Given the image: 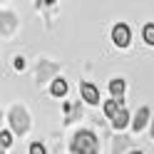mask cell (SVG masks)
<instances>
[{"label":"cell","instance_id":"6da1fadb","mask_svg":"<svg viewBox=\"0 0 154 154\" xmlns=\"http://www.w3.org/2000/svg\"><path fill=\"white\" fill-rule=\"evenodd\" d=\"M72 154H100V139L92 129H80L70 144Z\"/></svg>","mask_w":154,"mask_h":154},{"label":"cell","instance_id":"7a4b0ae2","mask_svg":"<svg viewBox=\"0 0 154 154\" xmlns=\"http://www.w3.org/2000/svg\"><path fill=\"white\" fill-rule=\"evenodd\" d=\"M8 122H10V127H13L15 134H25L27 129H30V114H27V109L23 107V104H13L10 107Z\"/></svg>","mask_w":154,"mask_h":154},{"label":"cell","instance_id":"3957f363","mask_svg":"<svg viewBox=\"0 0 154 154\" xmlns=\"http://www.w3.org/2000/svg\"><path fill=\"white\" fill-rule=\"evenodd\" d=\"M57 72H60V65L52 62V60H40V65H37V82H47V80H57Z\"/></svg>","mask_w":154,"mask_h":154},{"label":"cell","instance_id":"277c9868","mask_svg":"<svg viewBox=\"0 0 154 154\" xmlns=\"http://www.w3.org/2000/svg\"><path fill=\"white\" fill-rule=\"evenodd\" d=\"M129 37H132V32H129V27L124 25V23H119V25L112 27V42L117 45V47H127L129 45Z\"/></svg>","mask_w":154,"mask_h":154},{"label":"cell","instance_id":"5b68a950","mask_svg":"<svg viewBox=\"0 0 154 154\" xmlns=\"http://www.w3.org/2000/svg\"><path fill=\"white\" fill-rule=\"evenodd\" d=\"M80 94L87 104H100V90L92 82H80Z\"/></svg>","mask_w":154,"mask_h":154},{"label":"cell","instance_id":"8992f818","mask_svg":"<svg viewBox=\"0 0 154 154\" xmlns=\"http://www.w3.org/2000/svg\"><path fill=\"white\" fill-rule=\"evenodd\" d=\"M149 117H152L149 107H139V109H137V114H134V119H132V129H134V132H142L144 127H147Z\"/></svg>","mask_w":154,"mask_h":154},{"label":"cell","instance_id":"52a82bcc","mask_svg":"<svg viewBox=\"0 0 154 154\" xmlns=\"http://www.w3.org/2000/svg\"><path fill=\"white\" fill-rule=\"evenodd\" d=\"M124 109V100H109L107 104H104V114H107V117H117V114Z\"/></svg>","mask_w":154,"mask_h":154},{"label":"cell","instance_id":"ba28073f","mask_svg":"<svg viewBox=\"0 0 154 154\" xmlns=\"http://www.w3.org/2000/svg\"><path fill=\"white\" fill-rule=\"evenodd\" d=\"M50 92L55 94V97H65V94H67V80H62V77L52 80V85H50Z\"/></svg>","mask_w":154,"mask_h":154},{"label":"cell","instance_id":"9c48e42d","mask_svg":"<svg viewBox=\"0 0 154 154\" xmlns=\"http://www.w3.org/2000/svg\"><path fill=\"white\" fill-rule=\"evenodd\" d=\"M124 87H127V85H124V80H122V77L112 80V82H109V92H112V97H114V100H122V94H124Z\"/></svg>","mask_w":154,"mask_h":154},{"label":"cell","instance_id":"30bf717a","mask_svg":"<svg viewBox=\"0 0 154 154\" xmlns=\"http://www.w3.org/2000/svg\"><path fill=\"white\" fill-rule=\"evenodd\" d=\"M127 124H132V122H129V112H127V109H122L117 117L112 119V127H114V129H124Z\"/></svg>","mask_w":154,"mask_h":154},{"label":"cell","instance_id":"8fae6325","mask_svg":"<svg viewBox=\"0 0 154 154\" xmlns=\"http://www.w3.org/2000/svg\"><path fill=\"white\" fill-rule=\"evenodd\" d=\"M142 37H144V42H147V45H154V23H147V25H144Z\"/></svg>","mask_w":154,"mask_h":154},{"label":"cell","instance_id":"7c38bea8","mask_svg":"<svg viewBox=\"0 0 154 154\" xmlns=\"http://www.w3.org/2000/svg\"><path fill=\"white\" fill-rule=\"evenodd\" d=\"M3 17H5V20H3V25H0V32L8 35V32L15 27V23H13V15H8V13H3Z\"/></svg>","mask_w":154,"mask_h":154},{"label":"cell","instance_id":"4fadbf2b","mask_svg":"<svg viewBox=\"0 0 154 154\" xmlns=\"http://www.w3.org/2000/svg\"><path fill=\"white\" fill-rule=\"evenodd\" d=\"M30 154H47V149H45V144L32 142V144H30Z\"/></svg>","mask_w":154,"mask_h":154},{"label":"cell","instance_id":"5bb4252c","mask_svg":"<svg viewBox=\"0 0 154 154\" xmlns=\"http://www.w3.org/2000/svg\"><path fill=\"white\" fill-rule=\"evenodd\" d=\"M127 144H129V139H124V137H119L117 142H114V154H119L124 147H127Z\"/></svg>","mask_w":154,"mask_h":154},{"label":"cell","instance_id":"9a60e30c","mask_svg":"<svg viewBox=\"0 0 154 154\" xmlns=\"http://www.w3.org/2000/svg\"><path fill=\"white\" fill-rule=\"evenodd\" d=\"M0 139H3V147H10V142H13V134H10V132L5 129L3 134H0Z\"/></svg>","mask_w":154,"mask_h":154},{"label":"cell","instance_id":"2e32d148","mask_svg":"<svg viewBox=\"0 0 154 154\" xmlns=\"http://www.w3.org/2000/svg\"><path fill=\"white\" fill-rule=\"evenodd\" d=\"M15 70H25V57H15Z\"/></svg>","mask_w":154,"mask_h":154},{"label":"cell","instance_id":"e0dca14e","mask_svg":"<svg viewBox=\"0 0 154 154\" xmlns=\"http://www.w3.org/2000/svg\"><path fill=\"white\" fill-rule=\"evenodd\" d=\"M127 154H142V149H132V152H127Z\"/></svg>","mask_w":154,"mask_h":154},{"label":"cell","instance_id":"ac0fdd59","mask_svg":"<svg viewBox=\"0 0 154 154\" xmlns=\"http://www.w3.org/2000/svg\"><path fill=\"white\" fill-rule=\"evenodd\" d=\"M152 139H154V117H152Z\"/></svg>","mask_w":154,"mask_h":154}]
</instances>
